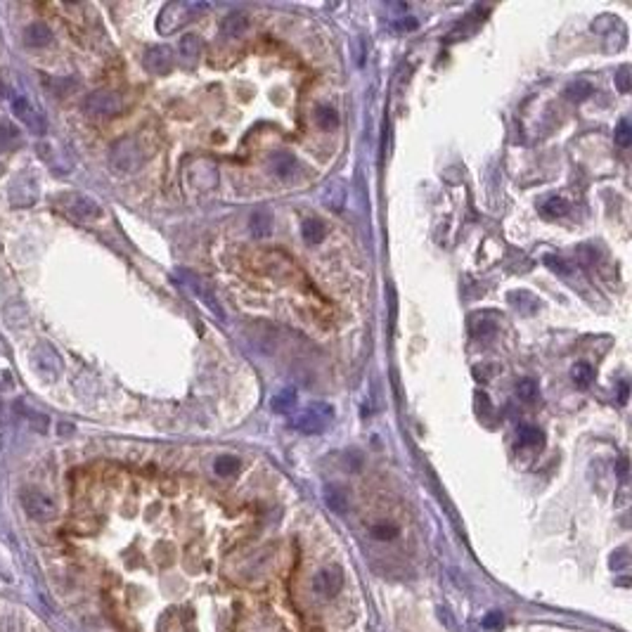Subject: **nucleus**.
Here are the masks:
<instances>
[{
  "label": "nucleus",
  "mask_w": 632,
  "mask_h": 632,
  "mask_svg": "<svg viewBox=\"0 0 632 632\" xmlns=\"http://www.w3.org/2000/svg\"><path fill=\"white\" fill-rule=\"evenodd\" d=\"M374 536H377V538H393L395 529H391V526H377V529H374Z\"/></svg>",
  "instance_id": "28"
},
{
  "label": "nucleus",
  "mask_w": 632,
  "mask_h": 632,
  "mask_svg": "<svg viewBox=\"0 0 632 632\" xmlns=\"http://www.w3.org/2000/svg\"><path fill=\"white\" fill-rule=\"evenodd\" d=\"M517 395L526 402L536 400L538 398V381L536 379H521L519 386H517Z\"/></svg>",
  "instance_id": "23"
},
{
  "label": "nucleus",
  "mask_w": 632,
  "mask_h": 632,
  "mask_svg": "<svg viewBox=\"0 0 632 632\" xmlns=\"http://www.w3.org/2000/svg\"><path fill=\"white\" fill-rule=\"evenodd\" d=\"M183 277L187 280V284H190V289L194 291V294H197L201 301L206 303V308L213 312V315H218V320H225V315H223V308H220L218 305V301L216 298L211 296V291L206 289V284L199 280V277H194V275H190V273H183Z\"/></svg>",
  "instance_id": "8"
},
{
  "label": "nucleus",
  "mask_w": 632,
  "mask_h": 632,
  "mask_svg": "<svg viewBox=\"0 0 632 632\" xmlns=\"http://www.w3.org/2000/svg\"><path fill=\"white\" fill-rule=\"evenodd\" d=\"M270 169H273V173L277 178H289L291 173L296 171V157L291 154V152H275L273 157H270Z\"/></svg>",
  "instance_id": "12"
},
{
  "label": "nucleus",
  "mask_w": 632,
  "mask_h": 632,
  "mask_svg": "<svg viewBox=\"0 0 632 632\" xmlns=\"http://www.w3.org/2000/svg\"><path fill=\"white\" fill-rule=\"evenodd\" d=\"M62 211H67L69 216L74 218H81V220H90V218H97L102 213V208L97 201L83 197V194H62V197H57V201H55Z\"/></svg>",
  "instance_id": "5"
},
{
  "label": "nucleus",
  "mask_w": 632,
  "mask_h": 632,
  "mask_svg": "<svg viewBox=\"0 0 632 632\" xmlns=\"http://www.w3.org/2000/svg\"><path fill=\"white\" fill-rule=\"evenodd\" d=\"M594 90H592V86H589L587 81H575V83H571V86L566 88V97L571 102H582V100H587L589 95H592Z\"/></svg>",
  "instance_id": "20"
},
{
  "label": "nucleus",
  "mask_w": 632,
  "mask_h": 632,
  "mask_svg": "<svg viewBox=\"0 0 632 632\" xmlns=\"http://www.w3.org/2000/svg\"><path fill=\"white\" fill-rule=\"evenodd\" d=\"M614 137H616V142L621 145V147H630V142H632V130H630V121H628V119H623L621 123H618V128H616Z\"/></svg>",
  "instance_id": "24"
},
{
  "label": "nucleus",
  "mask_w": 632,
  "mask_h": 632,
  "mask_svg": "<svg viewBox=\"0 0 632 632\" xmlns=\"http://www.w3.org/2000/svg\"><path fill=\"white\" fill-rule=\"evenodd\" d=\"M519 446H538L543 443V431L538 427H519Z\"/></svg>",
  "instance_id": "22"
},
{
  "label": "nucleus",
  "mask_w": 632,
  "mask_h": 632,
  "mask_svg": "<svg viewBox=\"0 0 632 632\" xmlns=\"http://www.w3.org/2000/svg\"><path fill=\"white\" fill-rule=\"evenodd\" d=\"M201 50H204V43H201V38L194 36V33H187V36L180 38L178 55H180V60H183L187 67H192L194 62L201 57Z\"/></svg>",
  "instance_id": "9"
},
{
  "label": "nucleus",
  "mask_w": 632,
  "mask_h": 632,
  "mask_svg": "<svg viewBox=\"0 0 632 632\" xmlns=\"http://www.w3.org/2000/svg\"><path fill=\"white\" fill-rule=\"evenodd\" d=\"M332 414H334V407L327 405V402H312V405L301 410V412L294 417L291 424H294L296 431H301L305 436H315L327 427Z\"/></svg>",
  "instance_id": "1"
},
{
  "label": "nucleus",
  "mask_w": 632,
  "mask_h": 632,
  "mask_svg": "<svg viewBox=\"0 0 632 632\" xmlns=\"http://www.w3.org/2000/svg\"><path fill=\"white\" fill-rule=\"evenodd\" d=\"M19 142V130L8 121H0V149H12Z\"/></svg>",
  "instance_id": "19"
},
{
  "label": "nucleus",
  "mask_w": 632,
  "mask_h": 632,
  "mask_svg": "<svg viewBox=\"0 0 632 632\" xmlns=\"http://www.w3.org/2000/svg\"><path fill=\"white\" fill-rule=\"evenodd\" d=\"M571 379H573V384L578 386V388H587L589 384H592V379H594L592 365H589V363H575L571 367Z\"/></svg>",
  "instance_id": "15"
},
{
  "label": "nucleus",
  "mask_w": 632,
  "mask_h": 632,
  "mask_svg": "<svg viewBox=\"0 0 632 632\" xmlns=\"http://www.w3.org/2000/svg\"><path fill=\"white\" fill-rule=\"evenodd\" d=\"M398 29H417V19L407 17V22H398Z\"/></svg>",
  "instance_id": "30"
},
{
  "label": "nucleus",
  "mask_w": 632,
  "mask_h": 632,
  "mask_svg": "<svg viewBox=\"0 0 632 632\" xmlns=\"http://www.w3.org/2000/svg\"><path fill=\"white\" fill-rule=\"evenodd\" d=\"M545 263L550 266V270H554V273H559V275H568V273H571V266H568L566 261L557 259V256H545Z\"/></svg>",
  "instance_id": "25"
},
{
  "label": "nucleus",
  "mask_w": 632,
  "mask_h": 632,
  "mask_svg": "<svg viewBox=\"0 0 632 632\" xmlns=\"http://www.w3.org/2000/svg\"><path fill=\"white\" fill-rule=\"evenodd\" d=\"M12 112H15L17 119L22 121L31 133H36V135L45 133V119L40 116V112H36V109L24 100V97H19V95L12 97Z\"/></svg>",
  "instance_id": "7"
},
{
  "label": "nucleus",
  "mask_w": 632,
  "mask_h": 632,
  "mask_svg": "<svg viewBox=\"0 0 632 632\" xmlns=\"http://www.w3.org/2000/svg\"><path fill=\"white\" fill-rule=\"evenodd\" d=\"M296 402H298V398H296L294 388H282L280 393L273 395V400H270V407H273V412H277V414H289L291 410L296 407Z\"/></svg>",
  "instance_id": "13"
},
{
  "label": "nucleus",
  "mask_w": 632,
  "mask_h": 632,
  "mask_svg": "<svg viewBox=\"0 0 632 632\" xmlns=\"http://www.w3.org/2000/svg\"><path fill=\"white\" fill-rule=\"evenodd\" d=\"M123 100L114 90H93L83 100V112L88 116H97V119H109V116L121 114Z\"/></svg>",
  "instance_id": "2"
},
{
  "label": "nucleus",
  "mask_w": 632,
  "mask_h": 632,
  "mask_svg": "<svg viewBox=\"0 0 632 632\" xmlns=\"http://www.w3.org/2000/svg\"><path fill=\"white\" fill-rule=\"evenodd\" d=\"M270 230H273V216L268 211H256L252 218V232L256 237H268Z\"/></svg>",
  "instance_id": "16"
},
{
  "label": "nucleus",
  "mask_w": 632,
  "mask_h": 632,
  "mask_svg": "<svg viewBox=\"0 0 632 632\" xmlns=\"http://www.w3.org/2000/svg\"><path fill=\"white\" fill-rule=\"evenodd\" d=\"M213 469H216L218 476H232L235 471L239 469V462H237V457H232V455H220L218 460L213 462Z\"/></svg>",
  "instance_id": "21"
},
{
  "label": "nucleus",
  "mask_w": 632,
  "mask_h": 632,
  "mask_svg": "<svg viewBox=\"0 0 632 632\" xmlns=\"http://www.w3.org/2000/svg\"><path fill=\"white\" fill-rule=\"evenodd\" d=\"M618 402H621V405H625V402H628V384H621V391H618Z\"/></svg>",
  "instance_id": "29"
},
{
  "label": "nucleus",
  "mask_w": 632,
  "mask_h": 632,
  "mask_svg": "<svg viewBox=\"0 0 632 632\" xmlns=\"http://www.w3.org/2000/svg\"><path fill=\"white\" fill-rule=\"evenodd\" d=\"M19 500H22L24 512L29 514L33 521H43V524H45V521H52L55 517H57V502H55V500L43 490L26 488V490H22Z\"/></svg>",
  "instance_id": "4"
},
{
  "label": "nucleus",
  "mask_w": 632,
  "mask_h": 632,
  "mask_svg": "<svg viewBox=\"0 0 632 632\" xmlns=\"http://www.w3.org/2000/svg\"><path fill=\"white\" fill-rule=\"evenodd\" d=\"M327 502L334 507L337 512H344V507H346V500H344V495L337 488H329L327 490Z\"/></svg>",
  "instance_id": "27"
},
{
  "label": "nucleus",
  "mask_w": 632,
  "mask_h": 632,
  "mask_svg": "<svg viewBox=\"0 0 632 632\" xmlns=\"http://www.w3.org/2000/svg\"><path fill=\"white\" fill-rule=\"evenodd\" d=\"M109 164L116 173H133L140 169L142 164V149L140 142L135 137H123L112 147V154H109Z\"/></svg>",
  "instance_id": "3"
},
{
  "label": "nucleus",
  "mask_w": 632,
  "mask_h": 632,
  "mask_svg": "<svg viewBox=\"0 0 632 632\" xmlns=\"http://www.w3.org/2000/svg\"><path fill=\"white\" fill-rule=\"evenodd\" d=\"M616 86H618V90H621V93H630V69H628V67H621V69H618Z\"/></svg>",
  "instance_id": "26"
},
{
  "label": "nucleus",
  "mask_w": 632,
  "mask_h": 632,
  "mask_svg": "<svg viewBox=\"0 0 632 632\" xmlns=\"http://www.w3.org/2000/svg\"><path fill=\"white\" fill-rule=\"evenodd\" d=\"M540 211H543L545 218H561V216H566V213H568V204L561 197H550L543 204Z\"/></svg>",
  "instance_id": "18"
},
{
  "label": "nucleus",
  "mask_w": 632,
  "mask_h": 632,
  "mask_svg": "<svg viewBox=\"0 0 632 632\" xmlns=\"http://www.w3.org/2000/svg\"><path fill=\"white\" fill-rule=\"evenodd\" d=\"M247 26H249V15H247V12L235 10L223 19V24H220V33H223L225 38H239L242 33L247 31Z\"/></svg>",
  "instance_id": "10"
},
{
  "label": "nucleus",
  "mask_w": 632,
  "mask_h": 632,
  "mask_svg": "<svg viewBox=\"0 0 632 632\" xmlns=\"http://www.w3.org/2000/svg\"><path fill=\"white\" fill-rule=\"evenodd\" d=\"M52 40V31L45 22H33L24 29V43L31 47H45Z\"/></svg>",
  "instance_id": "11"
},
{
  "label": "nucleus",
  "mask_w": 632,
  "mask_h": 632,
  "mask_svg": "<svg viewBox=\"0 0 632 632\" xmlns=\"http://www.w3.org/2000/svg\"><path fill=\"white\" fill-rule=\"evenodd\" d=\"M142 64L149 74L166 76L173 69V50L169 45H152L142 55Z\"/></svg>",
  "instance_id": "6"
},
{
  "label": "nucleus",
  "mask_w": 632,
  "mask_h": 632,
  "mask_svg": "<svg viewBox=\"0 0 632 632\" xmlns=\"http://www.w3.org/2000/svg\"><path fill=\"white\" fill-rule=\"evenodd\" d=\"M315 121H317V126H320L322 130L337 128L339 126V114L332 107H327V104H322V107L315 109Z\"/></svg>",
  "instance_id": "17"
},
{
  "label": "nucleus",
  "mask_w": 632,
  "mask_h": 632,
  "mask_svg": "<svg viewBox=\"0 0 632 632\" xmlns=\"http://www.w3.org/2000/svg\"><path fill=\"white\" fill-rule=\"evenodd\" d=\"M325 235H327V227H325L322 220L310 218L303 223V239L308 242V244H320L325 239Z\"/></svg>",
  "instance_id": "14"
}]
</instances>
